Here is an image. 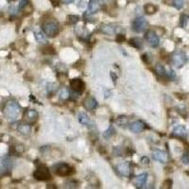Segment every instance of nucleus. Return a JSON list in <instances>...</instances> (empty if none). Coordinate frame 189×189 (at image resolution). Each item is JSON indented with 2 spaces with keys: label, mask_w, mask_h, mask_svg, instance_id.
Segmentation results:
<instances>
[{
  "label": "nucleus",
  "mask_w": 189,
  "mask_h": 189,
  "mask_svg": "<svg viewBox=\"0 0 189 189\" xmlns=\"http://www.w3.org/2000/svg\"><path fill=\"white\" fill-rule=\"evenodd\" d=\"M21 113V107L16 101H9L4 107V114L9 120L14 121Z\"/></svg>",
  "instance_id": "obj_1"
},
{
  "label": "nucleus",
  "mask_w": 189,
  "mask_h": 189,
  "mask_svg": "<svg viewBox=\"0 0 189 189\" xmlns=\"http://www.w3.org/2000/svg\"><path fill=\"white\" fill-rule=\"evenodd\" d=\"M60 28H59V24L55 21H48L47 23H44L43 26V31L44 35H47V37L53 38L55 37L58 33Z\"/></svg>",
  "instance_id": "obj_2"
},
{
  "label": "nucleus",
  "mask_w": 189,
  "mask_h": 189,
  "mask_svg": "<svg viewBox=\"0 0 189 189\" xmlns=\"http://www.w3.org/2000/svg\"><path fill=\"white\" fill-rule=\"evenodd\" d=\"M54 171L57 175L62 176V177H66V176H70L74 173V168L71 167L69 165L66 163H59L53 166Z\"/></svg>",
  "instance_id": "obj_3"
},
{
  "label": "nucleus",
  "mask_w": 189,
  "mask_h": 189,
  "mask_svg": "<svg viewBox=\"0 0 189 189\" xmlns=\"http://www.w3.org/2000/svg\"><path fill=\"white\" fill-rule=\"evenodd\" d=\"M33 176H34V178L38 181H47L51 178L49 169L44 165L39 166L36 168V170L34 171Z\"/></svg>",
  "instance_id": "obj_4"
},
{
  "label": "nucleus",
  "mask_w": 189,
  "mask_h": 189,
  "mask_svg": "<svg viewBox=\"0 0 189 189\" xmlns=\"http://www.w3.org/2000/svg\"><path fill=\"white\" fill-rule=\"evenodd\" d=\"M171 60H172V63L174 66H176L177 68H181L184 66L186 62V55L184 54V52L178 51L173 54Z\"/></svg>",
  "instance_id": "obj_5"
},
{
  "label": "nucleus",
  "mask_w": 189,
  "mask_h": 189,
  "mask_svg": "<svg viewBox=\"0 0 189 189\" xmlns=\"http://www.w3.org/2000/svg\"><path fill=\"white\" fill-rule=\"evenodd\" d=\"M148 27V23L144 17H138L133 22V29L135 32H143Z\"/></svg>",
  "instance_id": "obj_6"
},
{
  "label": "nucleus",
  "mask_w": 189,
  "mask_h": 189,
  "mask_svg": "<svg viewBox=\"0 0 189 189\" xmlns=\"http://www.w3.org/2000/svg\"><path fill=\"white\" fill-rule=\"evenodd\" d=\"M145 38L147 42L148 43V44L151 45V47H159V44H160V40H159V37L156 35L155 32H153L152 30H148L146 35H145Z\"/></svg>",
  "instance_id": "obj_7"
},
{
  "label": "nucleus",
  "mask_w": 189,
  "mask_h": 189,
  "mask_svg": "<svg viewBox=\"0 0 189 189\" xmlns=\"http://www.w3.org/2000/svg\"><path fill=\"white\" fill-rule=\"evenodd\" d=\"M117 170H118V172L122 176L128 177V176L131 175L132 166H131V164H130V162H123V163H121V164H119L118 166H117Z\"/></svg>",
  "instance_id": "obj_8"
},
{
  "label": "nucleus",
  "mask_w": 189,
  "mask_h": 189,
  "mask_svg": "<svg viewBox=\"0 0 189 189\" xmlns=\"http://www.w3.org/2000/svg\"><path fill=\"white\" fill-rule=\"evenodd\" d=\"M70 86L74 92L81 93L84 90V88H85V84H84V82L81 79H74V80H71Z\"/></svg>",
  "instance_id": "obj_9"
},
{
  "label": "nucleus",
  "mask_w": 189,
  "mask_h": 189,
  "mask_svg": "<svg viewBox=\"0 0 189 189\" xmlns=\"http://www.w3.org/2000/svg\"><path fill=\"white\" fill-rule=\"evenodd\" d=\"M152 157L155 161L160 162L162 164H166L168 161V156L166 152L163 151H159V149H156V151L152 152Z\"/></svg>",
  "instance_id": "obj_10"
},
{
  "label": "nucleus",
  "mask_w": 189,
  "mask_h": 189,
  "mask_svg": "<svg viewBox=\"0 0 189 189\" xmlns=\"http://www.w3.org/2000/svg\"><path fill=\"white\" fill-rule=\"evenodd\" d=\"M24 117H25V120L28 121L29 123H34L37 121L39 114L37 113V111L33 110V109H29L27 110L24 114Z\"/></svg>",
  "instance_id": "obj_11"
},
{
  "label": "nucleus",
  "mask_w": 189,
  "mask_h": 189,
  "mask_svg": "<svg viewBox=\"0 0 189 189\" xmlns=\"http://www.w3.org/2000/svg\"><path fill=\"white\" fill-rule=\"evenodd\" d=\"M186 135H187V130L184 126L178 125L174 128L172 136H176V137H180V138H184V137H186Z\"/></svg>",
  "instance_id": "obj_12"
},
{
  "label": "nucleus",
  "mask_w": 189,
  "mask_h": 189,
  "mask_svg": "<svg viewBox=\"0 0 189 189\" xmlns=\"http://www.w3.org/2000/svg\"><path fill=\"white\" fill-rule=\"evenodd\" d=\"M100 8V6H99V3L97 0H90L89 3H88V8H87V11H86V14H85V16L88 14H95V12L96 11H99Z\"/></svg>",
  "instance_id": "obj_13"
},
{
  "label": "nucleus",
  "mask_w": 189,
  "mask_h": 189,
  "mask_svg": "<svg viewBox=\"0 0 189 189\" xmlns=\"http://www.w3.org/2000/svg\"><path fill=\"white\" fill-rule=\"evenodd\" d=\"M147 181H148V174L147 173H142L139 174L138 176H136L133 180V182L135 184L136 187L138 188H142L144 187V185L147 184Z\"/></svg>",
  "instance_id": "obj_14"
},
{
  "label": "nucleus",
  "mask_w": 189,
  "mask_h": 189,
  "mask_svg": "<svg viewBox=\"0 0 189 189\" xmlns=\"http://www.w3.org/2000/svg\"><path fill=\"white\" fill-rule=\"evenodd\" d=\"M84 107L89 111H94L97 107V101L94 96H89L84 100Z\"/></svg>",
  "instance_id": "obj_15"
},
{
  "label": "nucleus",
  "mask_w": 189,
  "mask_h": 189,
  "mask_svg": "<svg viewBox=\"0 0 189 189\" xmlns=\"http://www.w3.org/2000/svg\"><path fill=\"white\" fill-rule=\"evenodd\" d=\"M145 128H146L145 124L143 123L142 121H135V122L132 123L131 125H130V130H131V132H133L134 133H140Z\"/></svg>",
  "instance_id": "obj_16"
},
{
  "label": "nucleus",
  "mask_w": 189,
  "mask_h": 189,
  "mask_svg": "<svg viewBox=\"0 0 189 189\" xmlns=\"http://www.w3.org/2000/svg\"><path fill=\"white\" fill-rule=\"evenodd\" d=\"M78 119H79V122L82 124V125H85V126L92 125V121L90 120L89 116L85 113H80L78 114Z\"/></svg>",
  "instance_id": "obj_17"
},
{
  "label": "nucleus",
  "mask_w": 189,
  "mask_h": 189,
  "mask_svg": "<svg viewBox=\"0 0 189 189\" xmlns=\"http://www.w3.org/2000/svg\"><path fill=\"white\" fill-rule=\"evenodd\" d=\"M129 44H130V45H132V47H133L134 48L139 49L143 47V40L139 37H134L130 40Z\"/></svg>",
  "instance_id": "obj_18"
},
{
  "label": "nucleus",
  "mask_w": 189,
  "mask_h": 189,
  "mask_svg": "<svg viewBox=\"0 0 189 189\" xmlns=\"http://www.w3.org/2000/svg\"><path fill=\"white\" fill-rule=\"evenodd\" d=\"M58 96H59V99H60L61 100H67L69 99V96H70V93H69V91H68L67 88L62 87V88H61L60 90H59Z\"/></svg>",
  "instance_id": "obj_19"
},
{
  "label": "nucleus",
  "mask_w": 189,
  "mask_h": 189,
  "mask_svg": "<svg viewBox=\"0 0 189 189\" xmlns=\"http://www.w3.org/2000/svg\"><path fill=\"white\" fill-rule=\"evenodd\" d=\"M18 131H19V133H20L21 134L28 135V134L30 133L31 128H30L29 125H28V124H21V125L18 126Z\"/></svg>",
  "instance_id": "obj_20"
},
{
  "label": "nucleus",
  "mask_w": 189,
  "mask_h": 189,
  "mask_svg": "<svg viewBox=\"0 0 189 189\" xmlns=\"http://www.w3.org/2000/svg\"><path fill=\"white\" fill-rule=\"evenodd\" d=\"M167 1H169L168 5H172L177 10L182 9L184 5V0H167Z\"/></svg>",
  "instance_id": "obj_21"
},
{
  "label": "nucleus",
  "mask_w": 189,
  "mask_h": 189,
  "mask_svg": "<svg viewBox=\"0 0 189 189\" xmlns=\"http://www.w3.org/2000/svg\"><path fill=\"white\" fill-rule=\"evenodd\" d=\"M34 37H35L36 41L38 43H40V44H47V38H45L44 34H43L42 32H35V33H34Z\"/></svg>",
  "instance_id": "obj_22"
},
{
  "label": "nucleus",
  "mask_w": 189,
  "mask_h": 189,
  "mask_svg": "<svg viewBox=\"0 0 189 189\" xmlns=\"http://www.w3.org/2000/svg\"><path fill=\"white\" fill-rule=\"evenodd\" d=\"M155 71H156V73H157L159 76H166V70L165 66H162V64H160V63L156 64Z\"/></svg>",
  "instance_id": "obj_23"
},
{
  "label": "nucleus",
  "mask_w": 189,
  "mask_h": 189,
  "mask_svg": "<svg viewBox=\"0 0 189 189\" xmlns=\"http://www.w3.org/2000/svg\"><path fill=\"white\" fill-rule=\"evenodd\" d=\"M114 133H115V131H114V127L110 126V127L106 130V131L103 133V137L105 138V139H110V138L112 137V136L114 134Z\"/></svg>",
  "instance_id": "obj_24"
},
{
  "label": "nucleus",
  "mask_w": 189,
  "mask_h": 189,
  "mask_svg": "<svg viewBox=\"0 0 189 189\" xmlns=\"http://www.w3.org/2000/svg\"><path fill=\"white\" fill-rule=\"evenodd\" d=\"M144 9H145V11L147 12L148 14H153L154 12L157 11V8H156L155 6L152 5V4H147V5H145Z\"/></svg>",
  "instance_id": "obj_25"
},
{
  "label": "nucleus",
  "mask_w": 189,
  "mask_h": 189,
  "mask_svg": "<svg viewBox=\"0 0 189 189\" xmlns=\"http://www.w3.org/2000/svg\"><path fill=\"white\" fill-rule=\"evenodd\" d=\"M29 6H30V3L28 1V0H21L20 3H19L18 9H19V11H24L27 9Z\"/></svg>",
  "instance_id": "obj_26"
},
{
  "label": "nucleus",
  "mask_w": 189,
  "mask_h": 189,
  "mask_svg": "<svg viewBox=\"0 0 189 189\" xmlns=\"http://www.w3.org/2000/svg\"><path fill=\"white\" fill-rule=\"evenodd\" d=\"M101 29H102V31L104 32V33H106V34L114 33V29L113 27H111V26H102Z\"/></svg>",
  "instance_id": "obj_27"
},
{
  "label": "nucleus",
  "mask_w": 189,
  "mask_h": 189,
  "mask_svg": "<svg viewBox=\"0 0 189 189\" xmlns=\"http://www.w3.org/2000/svg\"><path fill=\"white\" fill-rule=\"evenodd\" d=\"M80 20V17L78 15H74V14H69L67 16V21L70 24H76L77 22H79Z\"/></svg>",
  "instance_id": "obj_28"
},
{
  "label": "nucleus",
  "mask_w": 189,
  "mask_h": 189,
  "mask_svg": "<svg viewBox=\"0 0 189 189\" xmlns=\"http://www.w3.org/2000/svg\"><path fill=\"white\" fill-rule=\"evenodd\" d=\"M56 89H57V87H56V84L55 83H48L47 86V93L48 94H52Z\"/></svg>",
  "instance_id": "obj_29"
},
{
  "label": "nucleus",
  "mask_w": 189,
  "mask_h": 189,
  "mask_svg": "<svg viewBox=\"0 0 189 189\" xmlns=\"http://www.w3.org/2000/svg\"><path fill=\"white\" fill-rule=\"evenodd\" d=\"M116 122H117L118 125L122 126V125H124V124H126L128 122V118L125 116H119L118 118L116 119Z\"/></svg>",
  "instance_id": "obj_30"
},
{
  "label": "nucleus",
  "mask_w": 189,
  "mask_h": 189,
  "mask_svg": "<svg viewBox=\"0 0 189 189\" xmlns=\"http://www.w3.org/2000/svg\"><path fill=\"white\" fill-rule=\"evenodd\" d=\"M181 161L184 165H189V155L187 153H184L181 157Z\"/></svg>",
  "instance_id": "obj_31"
},
{
  "label": "nucleus",
  "mask_w": 189,
  "mask_h": 189,
  "mask_svg": "<svg viewBox=\"0 0 189 189\" xmlns=\"http://www.w3.org/2000/svg\"><path fill=\"white\" fill-rule=\"evenodd\" d=\"M141 164H142V166H148L149 165V159L148 157H146V156H144V157L141 158Z\"/></svg>",
  "instance_id": "obj_32"
},
{
  "label": "nucleus",
  "mask_w": 189,
  "mask_h": 189,
  "mask_svg": "<svg viewBox=\"0 0 189 189\" xmlns=\"http://www.w3.org/2000/svg\"><path fill=\"white\" fill-rule=\"evenodd\" d=\"M114 154L115 156H121L122 155V151H121L120 147H115L114 148Z\"/></svg>",
  "instance_id": "obj_33"
},
{
  "label": "nucleus",
  "mask_w": 189,
  "mask_h": 189,
  "mask_svg": "<svg viewBox=\"0 0 189 189\" xmlns=\"http://www.w3.org/2000/svg\"><path fill=\"white\" fill-rule=\"evenodd\" d=\"M186 23H187V16L182 15V16L181 17V27H182V28H184L185 26H186Z\"/></svg>",
  "instance_id": "obj_34"
},
{
  "label": "nucleus",
  "mask_w": 189,
  "mask_h": 189,
  "mask_svg": "<svg viewBox=\"0 0 189 189\" xmlns=\"http://www.w3.org/2000/svg\"><path fill=\"white\" fill-rule=\"evenodd\" d=\"M116 41L119 42V43H123V42L126 41V37L124 36L123 34H118V35H117V37H116Z\"/></svg>",
  "instance_id": "obj_35"
},
{
  "label": "nucleus",
  "mask_w": 189,
  "mask_h": 189,
  "mask_svg": "<svg viewBox=\"0 0 189 189\" xmlns=\"http://www.w3.org/2000/svg\"><path fill=\"white\" fill-rule=\"evenodd\" d=\"M166 77H168L169 79H175L176 75H175L173 70H169L168 72H166Z\"/></svg>",
  "instance_id": "obj_36"
},
{
  "label": "nucleus",
  "mask_w": 189,
  "mask_h": 189,
  "mask_svg": "<svg viewBox=\"0 0 189 189\" xmlns=\"http://www.w3.org/2000/svg\"><path fill=\"white\" fill-rule=\"evenodd\" d=\"M111 77H112V79H113V81H114V83H115V82H116V79H117L116 75H115L114 72H111Z\"/></svg>",
  "instance_id": "obj_37"
},
{
  "label": "nucleus",
  "mask_w": 189,
  "mask_h": 189,
  "mask_svg": "<svg viewBox=\"0 0 189 189\" xmlns=\"http://www.w3.org/2000/svg\"><path fill=\"white\" fill-rule=\"evenodd\" d=\"M64 3H66V4H70V3H73L75 0H63Z\"/></svg>",
  "instance_id": "obj_38"
},
{
  "label": "nucleus",
  "mask_w": 189,
  "mask_h": 189,
  "mask_svg": "<svg viewBox=\"0 0 189 189\" xmlns=\"http://www.w3.org/2000/svg\"><path fill=\"white\" fill-rule=\"evenodd\" d=\"M97 1H99V2H101V3H106V2L111 1V0H97Z\"/></svg>",
  "instance_id": "obj_39"
},
{
  "label": "nucleus",
  "mask_w": 189,
  "mask_h": 189,
  "mask_svg": "<svg viewBox=\"0 0 189 189\" xmlns=\"http://www.w3.org/2000/svg\"><path fill=\"white\" fill-rule=\"evenodd\" d=\"M7 1H11V0H7Z\"/></svg>",
  "instance_id": "obj_40"
}]
</instances>
